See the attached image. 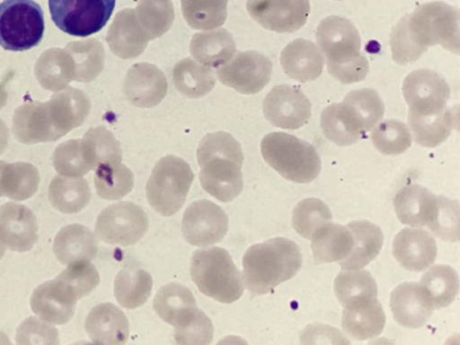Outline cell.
<instances>
[{"mask_svg":"<svg viewBox=\"0 0 460 345\" xmlns=\"http://www.w3.org/2000/svg\"><path fill=\"white\" fill-rule=\"evenodd\" d=\"M153 280L142 269H122L114 281V295L125 308L134 309L142 305L150 296Z\"/></svg>","mask_w":460,"mask_h":345,"instance_id":"e575fe53","label":"cell"},{"mask_svg":"<svg viewBox=\"0 0 460 345\" xmlns=\"http://www.w3.org/2000/svg\"><path fill=\"white\" fill-rule=\"evenodd\" d=\"M49 199L52 206L63 213H76L90 201L91 190L84 179L55 178L49 185Z\"/></svg>","mask_w":460,"mask_h":345,"instance_id":"8d00e7d4","label":"cell"},{"mask_svg":"<svg viewBox=\"0 0 460 345\" xmlns=\"http://www.w3.org/2000/svg\"><path fill=\"white\" fill-rule=\"evenodd\" d=\"M94 184L97 194L105 199H119L131 191L134 175L119 164H105L96 168Z\"/></svg>","mask_w":460,"mask_h":345,"instance_id":"ab89813d","label":"cell"},{"mask_svg":"<svg viewBox=\"0 0 460 345\" xmlns=\"http://www.w3.org/2000/svg\"><path fill=\"white\" fill-rule=\"evenodd\" d=\"M172 76L175 88L189 98L202 97L216 84L213 71L190 58H184L176 63Z\"/></svg>","mask_w":460,"mask_h":345,"instance_id":"d6a6232c","label":"cell"},{"mask_svg":"<svg viewBox=\"0 0 460 345\" xmlns=\"http://www.w3.org/2000/svg\"><path fill=\"white\" fill-rule=\"evenodd\" d=\"M337 107L349 128L359 138L381 120L385 112L381 97L371 88L349 92Z\"/></svg>","mask_w":460,"mask_h":345,"instance_id":"ac0fdd59","label":"cell"},{"mask_svg":"<svg viewBox=\"0 0 460 345\" xmlns=\"http://www.w3.org/2000/svg\"><path fill=\"white\" fill-rule=\"evenodd\" d=\"M324 58L314 43L305 39L289 42L280 55V65L291 78L306 83L317 79L323 68Z\"/></svg>","mask_w":460,"mask_h":345,"instance_id":"d4e9b609","label":"cell"},{"mask_svg":"<svg viewBox=\"0 0 460 345\" xmlns=\"http://www.w3.org/2000/svg\"><path fill=\"white\" fill-rule=\"evenodd\" d=\"M43 11L32 0H4L0 3V46L11 51L28 50L43 38Z\"/></svg>","mask_w":460,"mask_h":345,"instance_id":"ba28073f","label":"cell"},{"mask_svg":"<svg viewBox=\"0 0 460 345\" xmlns=\"http://www.w3.org/2000/svg\"><path fill=\"white\" fill-rule=\"evenodd\" d=\"M116 0H49L51 19L62 31L86 37L101 31L115 7Z\"/></svg>","mask_w":460,"mask_h":345,"instance_id":"9c48e42d","label":"cell"},{"mask_svg":"<svg viewBox=\"0 0 460 345\" xmlns=\"http://www.w3.org/2000/svg\"><path fill=\"white\" fill-rule=\"evenodd\" d=\"M402 93L409 105L410 113L433 115L447 109L450 87L446 79L437 72L419 69L405 77Z\"/></svg>","mask_w":460,"mask_h":345,"instance_id":"7c38bea8","label":"cell"},{"mask_svg":"<svg viewBox=\"0 0 460 345\" xmlns=\"http://www.w3.org/2000/svg\"><path fill=\"white\" fill-rule=\"evenodd\" d=\"M438 44L459 53V10L440 1L423 4L401 18L390 36L392 58L400 65L416 61Z\"/></svg>","mask_w":460,"mask_h":345,"instance_id":"6da1fadb","label":"cell"},{"mask_svg":"<svg viewBox=\"0 0 460 345\" xmlns=\"http://www.w3.org/2000/svg\"><path fill=\"white\" fill-rule=\"evenodd\" d=\"M315 38L332 77L342 84H353L366 78L369 71L368 61L360 52L359 33L349 19L336 15L324 18L317 26Z\"/></svg>","mask_w":460,"mask_h":345,"instance_id":"277c9868","label":"cell"},{"mask_svg":"<svg viewBox=\"0 0 460 345\" xmlns=\"http://www.w3.org/2000/svg\"><path fill=\"white\" fill-rule=\"evenodd\" d=\"M408 122L418 145L435 147L449 137L454 126V114L448 108L433 115L408 112Z\"/></svg>","mask_w":460,"mask_h":345,"instance_id":"836d02e7","label":"cell"},{"mask_svg":"<svg viewBox=\"0 0 460 345\" xmlns=\"http://www.w3.org/2000/svg\"><path fill=\"white\" fill-rule=\"evenodd\" d=\"M331 220L332 213L329 208L316 198H307L299 201L293 210V227L306 239H311L317 229Z\"/></svg>","mask_w":460,"mask_h":345,"instance_id":"b9f144b4","label":"cell"},{"mask_svg":"<svg viewBox=\"0 0 460 345\" xmlns=\"http://www.w3.org/2000/svg\"><path fill=\"white\" fill-rule=\"evenodd\" d=\"M261 151L270 167L294 182H310L321 171V159L316 149L288 133L267 134L261 140Z\"/></svg>","mask_w":460,"mask_h":345,"instance_id":"8992f818","label":"cell"},{"mask_svg":"<svg viewBox=\"0 0 460 345\" xmlns=\"http://www.w3.org/2000/svg\"><path fill=\"white\" fill-rule=\"evenodd\" d=\"M4 252H5V245L0 240V260L4 256Z\"/></svg>","mask_w":460,"mask_h":345,"instance_id":"816d5d0a","label":"cell"},{"mask_svg":"<svg viewBox=\"0 0 460 345\" xmlns=\"http://www.w3.org/2000/svg\"><path fill=\"white\" fill-rule=\"evenodd\" d=\"M57 278L66 284L78 299L89 295L100 281L97 270L89 261L69 264Z\"/></svg>","mask_w":460,"mask_h":345,"instance_id":"bcb514c9","label":"cell"},{"mask_svg":"<svg viewBox=\"0 0 460 345\" xmlns=\"http://www.w3.org/2000/svg\"><path fill=\"white\" fill-rule=\"evenodd\" d=\"M53 251L57 259L66 265L90 261L97 255V240L86 226L68 225L57 234Z\"/></svg>","mask_w":460,"mask_h":345,"instance_id":"4316f807","label":"cell"},{"mask_svg":"<svg viewBox=\"0 0 460 345\" xmlns=\"http://www.w3.org/2000/svg\"><path fill=\"white\" fill-rule=\"evenodd\" d=\"M398 219L411 226H428L435 214L437 196L427 188L410 184L400 189L394 198Z\"/></svg>","mask_w":460,"mask_h":345,"instance_id":"484cf974","label":"cell"},{"mask_svg":"<svg viewBox=\"0 0 460 345\" xmlns=\"http://www.w3.org/2000/svg\"><path fill=\"white\" fill-rule=\"evenodd\" d=\"M251 17L275 32H293L304 26L310 13L309 0H247Z\"/></svg>","mask_w":460,"mask_h":345,"instance_id":"9a60e30c","label":"cell"},{"mask_svg":"<svg viewBox=\"0 0 460 345\" xmlns=\"http://www.w3.org/2000/svg\"><path fill=\"white\" fill-rule=\"evenodd\" d=\"M84 327L92 341L97 344H124L129 336L126 315L111 303L94 306L86 317Z\"/></svg>","mask_w":460,"mask_h":345,"instance_id":"7402d4cb","label":"cell"},{"mask_svg":"<svg viewBox=\"0 0 460 345\" xmlns=\"http://www.w3.org/2000/svg\"><path fill=\"white\" fill-rule=\"evenodd\" d=\"M385 323V314L376 298L344 307L343 331L353 339L363 341L379 335Z\"/></svg>","mask_w":460,"mask_h":345,"instance_id":"f1b7e54d","label":"cell"},{"mask_svg":"<svg viewBox=\"0 0 460 345\" xmlns=\"http://www.w3.org/2000/svg\"><path fill=\"white\" fill-rule=\"evenodd\" d=\"M227 229L226 214L219 206L208 199L190 204L181 219L183 237L194 246L206 247L220 242Z\"/></svg>","mask_w":460,"mask_h":345,"instance_id":"4fadbf2b","label":"cell"},{"mask_svg":"<svg viewBox=\"0 0 460 345\" xmlns=\"http://www.w3.org/2000/svg\"><path fill=\"white\" fill-rule=\"evenodd\" d=\"M311 248L316 264L341 261L350 252L353 237L348 226L327 223L311 237Z\"/></svg>","mask_w":460,"mask_h":345,"instance_id":"4dcf8cb0","label":"cell"},{"mask_svg":"<svg viewBox=\"0 0 460 345\" xmlns=\"http://www.w3.org/2000/svg\"><path fill=\"white\" fill-rule=\"evenodd\" d=\"M263 114L273 126L296 129L311 117V102L300 88L289 84L273 87L262 102Z\"/></svg>","mask_w":460,"mask_h":345,"instance_id":"5bb4252c","label":"cell"},{"mask_svg":"<svg viewBox=\"0 0 460 345\" xmlns=\"http://www.w3.org/2000/svg\"><path fill=\"white\" fill-rule=\"evenodd\" d=\"M77 296L62 280L56 278L40 285L31 297V307L40 319L64 324L73 316Z\"/></svg>","mask_w":460,"mask_h":345,"instance_id":"e0dca14e","label":"cell"},{"mask_svg":"<svg viewBox=\"0 0 460 345\" xmlns=\"http://www.w3.org/2000/svg\"><path fill=\"white\" fill-rule=\"evenodd\" d=\"M390 307L394 319L402 326L419 328L433 313V307L416 282H404L391 293Z\"/></svg>","mask_w":460,"mask_h":345,"instance_id":"cb8c5ba5","label":"cell"},{"mask_svg":"<svg viewBox=\"0 0 460 345\" xmlns=\"http://www.w3.org/2000/svg\"><path fill=\"white\" fill-rule=\"evenodd\" d=\"M197 160L202 188L216 199L229 202L243 187L241 145L229 133H208L199 142Z\"/></svg>","mask_w":460,"mask_h":345,"instance_id":"7a4b0ae2","label":"cell"},{"mask_svg":"<svg viewBox=\"0 0 460 345\" xmlns=\"http://www.w3.org/2000/svg\"><path fill=\"white\" fill-rule=\"evenodd\" d=\"M37 221L22 204L8 202L0 207V240L10 250L26 252L38 239Z\"/></svg>","mask_w":460,"mask_h":345,"instance_id":"d6986e66","label":"cell"},{"mask_svg":"<svg viewBox=\"0 0 460 345\" xmlns=\"http://www.w3.org/2000/svg\"><path fill=\"white\" fill-rule=\"evenodd\" d=\"M302 266L296 243L274 237L252 245L243 258V279L252 295H264L293 278Z\"/></svg>","mask_w":460,"mask_h":345,"instance_id":"3957f363","label":"cell"},{"mask_svg":"<svg viewBox=\"0 0 460 345\" xmlns=\"http://www.w3.org/2000/svg\"><path fill=\"white\" fill-rule=\"evenodd\" d=\"M212 338V323L202 311L191 323L174 330V339L178 344L207 345Z\"/></svg>","mask_w":460,"mask_h":345,"instance_id":"681fc988","label":"cell"},{"mask_svg":"<svg viewBox=\"0 0 460 345\" xmlns=\"http://www.w3.org/2000/svg\"><path fill=\"white\" fill-rule=\"evenodd\" d=\"M419 285L433 309H440L456 297L459 279L449 265H435L421 276Z\"/></svg>","mask_w":460,"mask_h":345,"instance_id":"1f68e13d","label":"cell"},{"mask_svg":"<svg viewBox=\"0 0 460 345\" xmlns=\"http://www.w3.org/2000/svg\"><path fill=\"white\" fill-rule=\"evenodd\" d=\"M148 229L145 211L131 202L108 206L98 216L95 234L102 241L123 246L137 243Z\"/></svg>","mask_w":460,"mask_h":345,"instance_id":"30bf717a","label":"cell"},{"mask_svg":"<svg viewBox=\"0 0 460 345\" xmlns=\"http://www.w3.org/2000/svg\"><path fill=\"white\" fill-rule=\"evenodd\" d=\"M16 341L19 344H57L58 333L48 323L30 317L18 328Z\"/></svg>","mask_w":460,"mask_h":345,"instance_id":"c3c4849f","label":"cell"},{"mask_svg":"<svg viewBox=\"0 0 460 345\" xmlns=\"http://www.w3.org/2000/svg\"><path fill=\"white\" fill-rule=\"evenodd\" d=\"M320 125L325 137L339 146H349L360 139L345 123L337 103H332L323 109Z\"/></svg>","mask_w":460,"mask_h":345,"instance_id":"7dc6e473","label":"cell"},{"mask_svg":"<svg viewBox=\"0 0 460 345\" xmlns=\"http://www.w3.org/2000/svg\"><path fill=\"white\" fill-rule=\"evenodd\" d=\"M228 0H181L187 23L197 30L220 27L227 16Z\"/></svg>","mask_w":460,"mask_h":345,"instance_id":"f35d334b","label":"cell"},{"mask_svg":"<svg viewBox=\"0 0 460 345\" xmlns=\"http://www.w3.org/2000/svg\"><path fill=\"white\" fill-rule=\"evenodd\" d=\"M164 74L155 65L137 63L128 71L123 92L127 100L138 108H152L159 104L167 93Z\"/></svg>","mask_w":460,"mask_h":345,"instance_id":"2e32d148","label":"cell"},{"mask_svg":"<svg viewBox=\"0 0 460 345\" xmlns=\"http://www.w3.org/2000/svg\"><path fill=\"white\" fill-rule=\"evenodd\" d=\"M106 40L117 57L129 59L140 55L150 40L138 23L134 9L127 8L115 15Z\"/></svg>","mask_w":460,"mask_h":345,"instance_id":"603a6c76","label":"cell"},{"mask_svg":"<svg viewBox=\"0 0 460 345\" xmlns=\"http://www.w3.org/2000/svg\"><path fill=\"white\" fill-rule=\"evenodd\" d=\"M84 154L91 169L105 164H119L122 150L113 134L104 128H98L88 133Z\"/></svg>","mask_w":460,"mask_h":345,"instance_id":"60d3db41","label":"cell"},{"mask_svg":"<svg viewBox=\"0 0 460 345\" xmlns=\"http://www.w3.org/2000/svg\"><path fill=\"white\" fill-rule=\"evenodd\" d=\"M153 307L155 313L175 330L191 323L200 313L192 292L179 283L161 288L155 295Z\"/></svg>","mask_w":460,"mask_h":345,"instance_id":"44dd1931","label":"cell"},{"mask_svg":"<svg viewBox=\"0 0 460 345\" xmlns=\"http://www.w3.org/2000/svg\"><path fill=\"white\" fill-rule=\"evenodd\" d=\"M340 1H341V0H340Z\"/></svg>","mask_w":460,"mask_h":345,"instance_id":"f5cc1de1","label":"cell"},{"mask_svg":"<svg viewBox=\"0 0 460 345\" xmlns=\"http://www.w3.org/2000/svg\"><path fill=\"white\" fill-rule=\"evenodd\" d=\"M134 11L149 40L164 35L174 20L172 0H139Z\"/></svg>","mask_w":460,"mask_h":345,"instance_id":"74e56055","label":"cell"},{"mask_svg":"<svg viewBox=\"0 0 460 345\" xmlns=\"http://www.w3.org/2000/svg\"><path fill=\"white\" fill-rule=\"evenodd\" d=\"M376 148L385 155H398L411 146V136L407 126L397 119H385L371 133Z\"/></svg>","mask_w":460,"mask_h":345,"instance_id":"7bdbcfd3","label":"cell"},{"mask_svg":"<svg viewBox=\"0 0 460 345\" xmlns=\"http://www.w3.org/2000/svg\"><path fill=\"white\" fill-rule=\"evenodd\" d=\"M334 292L343 307L376 298L377 286L367 270L341 271L334 280Z\"/></svg>","mask_w":460,"mask_h":345,"instance_id":"d590c367","label":"cell"},{"mask_svg":"<svg viewBox=\"0 0 460 345\" xmlns=\"http://www.w3.org/2000/svg\"><path fill=\"white\" fill-rule=\"evenodd\" d=\"M353 237L349 253L339 264L342 270H359L379 253L384 241L381 229L367 220H357L347 225Z\"/></svg>","mask_w":460,"mask_h":345,"instance_id":"83f0119b","label":"cell"},{"mask_svg":"<svg viewBox=\"0 0 460 345\" xmlns=\"http://www.w3.org/2000/svg\"><path fill=\"white\" fill-rule=\"evenodd\" d=\"M193 179L190 166L181 158L172 155L161 158L146 187L150 206L162 216H172L182 207Z\"/></svg>","mask_w":460,"mask_h":345,"instance_id":"52a82bcc","label":"cell"},{"mask_svg":"<svg viewBox=\"0 0 460 345\" xmlns=\"http://www.w3.org/2000/svg\"><path fill=\"white\" fill-rule=\"evenodd\" d=\"M190 276L201 293L221 303H233L243 293L240 270L228 252L220 247L195 251Z\"/></svg>","mask_w":460,"mask_h":345,"instance_id":"5b68a950","label":"cell"},{"mask_svg":"<svg viewBox=\"0 0 460 345\" xmlns=\"http://www.w3.org/2000/svg\"><path fill=\"white\" fill-rule=\"evenodd\" d=\"M459 203L444 196H437V208L431 222L427 226L430 231L448 242L459 239Z\"/></svg>","mask_w":460,"mask_h":345,"instance_id":"ee69618b","label":"cell"},{"mask_svg":"<svg viewBox=\"0 0 460 345\" xmlns=\"http://www.w3.org/2000/svg\"><path fill=\"white\" fill-rule=\"evenodd\" d=\"M393 253L408 270L421 271L430 266L437 257L433 236L423 229L404 228L394 237Z\"/></svg>","mask_w":460,"mask_h":345,"instance_id":"ffe728a7","label":"cell"},{"mask_svg":"<svg viewBox=\"0 0 460 345\" xmlns=\"http://www.w3.org/2000/svg\"><path fill=\"white\" fill-rule=\"evenodd\" d=\"M271 73V60L254 50L239 52L217 69L222 84L243 94H254L262 90L270 82Z\"/></svg>","mask_w":460,"mask_h":345,"instance_id":"8fae6325","label":"cell"},{"mask_svg":"<svg viewBox=\"0 0 460 345\" xmlns=\"http://www.w3.org/2000/svg\"><path fill=\"white\" fill-rule=\"evenodd\" d=\"M57 164L62 173L75 176L84 175L91 169L84 151L80 150L77 145L66 147L58 156Z\"/></svg>","mask_w":460,"mask_h":345,"instance_id":"f907efd6","label":"cell"},{"mask_svg":"<svg viewBox=\"0 0 460 345\" xmlns=\"http://www.w3.org/2000/svg\"><path fill=\"white\" fill-rule=\"evenodd\" d=\"M193 58L206 66L219 67L236 52L232 35L225 29L195 33L190 45Z\"/></svg>","mask_w":460,"mask_h":345,"instance_id":"f546056e","label":"cell"},{"mask_svg":"<svg viewBox=\"0 0 460 345\" xmlns=\"http://www.w3.org/2000/svg\"><path fill=\"white\" fill-rule=\"evenodd\" d=\"M39 177L28 165H15L1 179L2 195L14 200L31 198L38 189Z\"/></svg>","mask_w":460,"mask_h":345,"instance_id":"f6af8a7d","label":"cell"}]
</instances>
